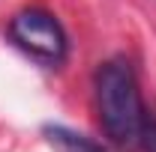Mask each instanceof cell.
I'll use <instances>...</instances> for the list:
<instances>
[{"instance_id":"3","label":"cell","mask_w":156,"mask_h":152,"mask_svg":"<svg viewBox=\"0 0 156 152\" xmlns=\"http://www.w3.org/2000/svg\"><path fill=\"white\" fill-rule=\"evenodd\" d=\"M42 134H45L48 146L54 152H105V146L96 143L93 137L78 134L72 128H66V125H45Z\"/></svg>"},{"instance_id":"4","label":"cell","mask_w":156,"mask_h":152,"mask_svg":"<svg viewBox=\"0 0 156 152\" xmlns=\"http://www.w3.org/2000/svg\"><path fill=\"white\" fill-rule=\"evenodd\" d=\"M138 149L156 152V111H147V107H144V122H141V140H138Z\"/></svg>"},{"instance_id":"1","label":"cell","mask_w":156,"mask_h":152,"mask_svg":"<svg viewBox=\"0 0 156 152\" xmlns=\"http://www.w3.org/2000/svg\"><path fill=\"white\" fill-rule=\"evenodd\" d=\"M96 107L99 122L111 143L123 149H138L144 104L138 93L135 72L126 60H108L96 72Z\"/></svg>"},{"instance_id":"2","label":"cell","mask_w":156,"mask_h":152,"mask_svg":"<svg viewBox=\"0 0 156 152\" xmlns=\"http://www.w3.org/2000/svg\"><path fill=\"white\" fill-rule=\"evenodd\" d=\"M9 39L45 66H57L66 57V33L60 21L45 9H21L9 21Z\"/></svg>"}]
</instances>
